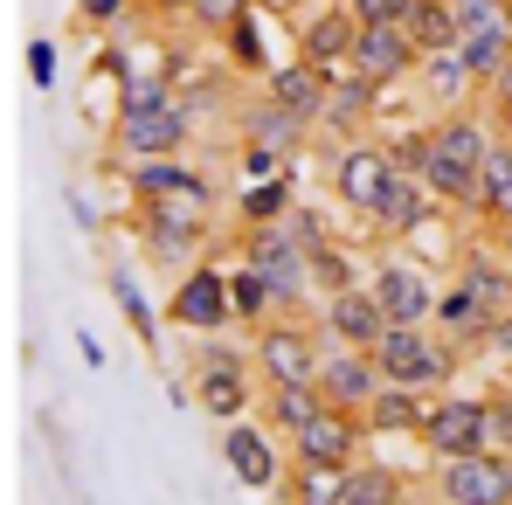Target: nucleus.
<instances>
[{
  "label": "nucleus",
  "mask_w": 512,
  "mask_h": 505,
  "mask_svg": "<svg viewBox=\"0 0 512 505\" xmlns=\"http://www.w3.org/2000/svg\"><path fill=\"white\" fill-rule=\"evenodd\" d=\"M485 346H492V353H499V360L512 367V305L499 312V319H492V333H485Z\"/></svg>",
  "instance_id": "obj_30"
},
{
  "label": "nucleus",
  "mask_w": 512,
  "mask_h": 505,
  "mask_svg": "<svg viewBox=\"0 0 512 505\" xmlns=\"http://www.w3.org/2000/svg\"><path fill=\"white\" fill-rule=\"evenodd\" d=\"M492 139H499V118H492L485 97H478V104H457V111H436V132H429V153H423L416 173H423V187L443 208H464V215H471V201H478V167H485Z\"/></svg>",
  "instance_id": "obj_1"
},
{
  "label": "nucleus",
  "mask_w": 512,
  "mask_h": 505,
  "mask_svg": "<svg viewBox=\"0 0 512 505\" xmlns=\"http://www.w3.org/2000/svg\"><path fill=\"white\" fill-rule=\"evenodd\" d=\"M402 160H395V146L374 132V139H346L340 153H333V201H340L346 215H360V222H374V208L395 194V180H402Z\"/></svg>",
  "instance_id": "obj_6"
},
{
  "label": "nucleus",
  "mask_w": 512,
  "mask_h": 505,
  "mask_svg": "<svg viewBox=\"0 0 512 505\" xmlns=\"http://www.w3.org/2000/svg\"><path fill=\"white\" fill-rule=\"evenodd\" d=\"M471 215L492 222V229L512 222V132L506 125H499V139H492V153H485V167H478V201H471Z\"/></svg>",
  "instance_id": "obj_18"
},
{
  "label": "nucleus",
  "mask_w": 512,
  "mask_h": 505,
  "mask_svg": "<svg viewBox=\"0 0 512 505\" xmlns=\"http://www.w3.org/2000/svg\"><path fill=\"white\" fill-rule=\"evenodd\" d=\"M416 63H423V42L409 35V21H360L353 70L367 84H402V77H416Z\"/></svg>",
  "instance_id": "obj_14"
},
{
  "label": "nucleus",
  "mask_w": 512,
  "mask_h": 505,
  "mask_svg": "<svg viewBox=\"0 0 512 505\" xmlns=\"http://www.w3.org/2000/svg\"><path fill=\"white\" fill-rule=\"evenodd\" d=\"M506 457H512V443H506Z\"/></svg>",
  "instance_id": "obj_34"
},
{
  "label": "nucleus",
  "mask_w": 512,
  "mask_h": 505,
  "mask_svg": "<svg viewBox=\"0 0 512 505\" xmlns=\"http://www.w3.org/2000/svg\"><path fill=\"white\" fill-rule=\"evenodd\" d=\"M194 402H201L215 422L250 416V402H256V360H250V353H236L222 333H201V346H194Z\"/></svg>",
  "instance_id": "obj_7"
},
{
  "label": "nucleus",
  "mask_w": 512,
  "mask_h": 505,
  "mask_svg": "<svg viewBox=\"0 0 512 505\" xmlns=\"http://www.w3.org/2000/svg\"><path fill=\"white\" fill-rule=\"evenodd\" d=\"M499 250H506V263H512V222H506V229H499Z\"/></svg>",
  "instance_id": "obj_32"
},
{
  "label": "nucleus",
  "mask_w": 512,
  "mask_h": 505,
  "mask_svg": "<svg viewBox=\"0 0 512 505\" xmlns=\"http://www.w3.org/2000/svg\"><path fill=\"white\" fill-rule=\"evenodd\" d=\"M319 409H326V395H319V388H298V381H263V422H270L284 443H291L305 422L319 416Z\"/></svg>",
  "instance_id": "obj_22"
},
{
  "label": "nucleus",
  "mask_w": 512,
  "mask_h": 505,
  "mask_svg": "<svg viewBox=\"0 0 512 505\" xmlns=\"http://www.w3.org/2000/svg\"><path fill=\"white\" fill-rule=\"evenodd\" d=\"M305 132H312V125H305V118H291V111H284V104H270V97H256L250 111H243V139L270 146V153H284V160L305 146Z\"/></svg>",
  "instance_id": "obj_23"
},
{
  "label": "nucleus",
  "mask_w": 512,
  "mask_h": 505,
  "mask_svg": "<svg viewBox=\"0 0 512 505\" xmlns=\"http://www.w3.org/2000/svg\"><path fill=\"white\" fill-rule=\"evenodd\" d=\"M423 443L429 457H464V450H492L499 443V416H492V395H471V388H436L423 416Z\"/></svg>",
  "instance_id": "obj_5"
},
{
  "label": "nucleus",
  "mask_w": 512,
  "mask_h": 505,
  "mask_svg": "<svg viewBox=\"0 0 512 505\" xmlns=\"http://www.w3.org/2000/svg\"><path fill=\"white\" fill-rule=\"evenodd\" d=\"M139 14H153V21H187L194 0H139Z\"/></svg>",
  "instance_id": "obj_31"
},
{
  "label": "nucleus",
  "mask_w": 512,
  "mask_h": 505,
  "mask_svg": "<svg viewBox=\"0 0 512 505\" xmlns=\"http://www.w3.org/2000/svg\"><path fill=\"white\" fill-rule=\"evenodd\" d=\"M291 457H298V464H360V457H367V416L326 402L319 416L291 436Z\"/></svg>",
  "instance_id": "obj_15"
},
{
  "label": "nucleus",
  "mask_w": 512,
  "mask_h": 505,
  "mask_svg": "<svg viewBox=\"0 0 512 505\" xmlns=\"http://www.w3.org/2000/svg\"><path fill=\"white\" fill-rule=\"evenodd\" d=\"M319 333H326V326H312L305 312H270V319L250 333L256 374H263V381H298V388H319V360H326Z\"/></svg>",
  "instance_id": "obj_4"
},
{
  "label": "nucleus",
  "mask_w": 512,
  "mask_h": 505,
  "mask_svg": "<svg viewBox=\"0 0 512 505\" xmlns=\"http://www.w3.org/2000/svg\"><path fill=\"white\" fill-rule=\"evenodd\" d=\"M167 326L180 333H229L236 326V291H229V270H215V263H187L180 270V284H173L167 298Z\"/></svg>",
  "instance_id": "obj_10"
},
{
  "label": "nucleus",
  "mask_w": 512,
  "mask_h": 505,
  "mask_svg": "<svg viewBox=\"0 0 512 505\" xmlns=\"http://www.w3.org/2000/svg\"><path fill=\"white\" fill-rule=\"evenodd\" d=\"M457 49H464V63L478 70V84H492V70L506 63V49H512V21H492V28H464V35H457Z\"/></svg>",
  "instance_id": "obj_26"
},
{
  "label": "nucleus",
  "mask_w": 512,
  "mask_h": 505,
  "mask_svg": "<svg viewBox=\"0 0 512 505\" xmlns=\"http://www.w3.org/2000/svg\"><path fill=\"white\" fill-rule=\"evenodd\" d=\"M429 492L443 505H512V457L492 450H464V457H436Z\"/></svg>",
  "instance_id": "obj_9"
},
{
  "label": "nucleus",
  "mask_w": 512,
  "mask_h": 505,
  "mask_svg": "<svg viewBox=\"0 0 512 505\" xmlns=\"http://www.w3.org/2000/svg\"><path fill=\"white\" fill-rule=\"evenodd\" d=\"M250 7H256V0H194V14H187V21H194V28H208V35H229V28H243V21H250Z\"/></svg>",
  "instance_id": "obj_27"
},
{
  "label": "nucleus",
  "mask_w": 512,
  "mask_h": 505,
  "mask_svg": "<svg viewBox=\"0 0 512 505\" xmlns=\"http://www.w3.org/2000/svg\"><path fill=\"white\" fill-rule=\"evenodd\" d=\"M77 14H84L90 28H118V21L139 14V0H77Z\"/></svg>",
  "instance_id": "obj_28"
},
{
  "label": "nucleus",
  "mask_w": 512,
  "mask_h": 505,
  "mask_svg": "<svg viewBox=\"0 0 512 505\" xmlns=\"http://www.w3.org/2000/svg\"><path fill=\"white\" fill-rule=\"evenodd\" d=\"M353 35H360V21H353V7H346V0H319V7H312V14H298V28H291L298 56H305V63H319L326 77H346V70H353Z\"/></svg>",
  "instance_id": "obj_13"
},
{
  "label": "nucleus",
  "mask_w": 512,
  "mask_h": 505,
  "mask_svg": "<svg viewBox=\"0 0 512 505\" xmlns=\"http://www.w3.org/2000/svg\"><path fill=\"white\" fill-rule=\"evenodd\" d=\"M436 505H443V499H436Z\"/></svg>",
  "instance_id": "obj_35"
},
{
  "label": "nucleus",
  "mask_w": 512,
  "mask_h": 505,
  "mask_svg": "<svg viewBox=\"0 0 512 505\" xmlns=\"http://www.w3.org/2000/svg\"><path fill=\"white\" fill-rule=\"evenodd\" d=\"M236 256H250L256 270L277 284L284 312H305V284L319 277V256H312V243L291 222H250V229H236Z\"/></svg>",
  "instance_id": "obj_3"
},
{
  "label": "nucleus",
  "mask_w": 512,
  "mask_h": 505,
  "mask_svg": "<svg viewBox=\"0 0 512 505\" xmlns=\"http://www.w3.org/2000/svg\"><path fill=\"white\" fill-rule=\"evenodd\" d=\"M346 471H353V464H298V457H291L277 499L284 505H346Z\"/></svg>",
  "instance_id": "obj_21"
},
{
  "label": "nucleus",
  "mask_w": 512,
  "mask_h": 505,
  "mask_svg": "<svg viewBox=\"0 0 512 505\" xmlns=\"http://www.w3.org/2000/svg\"><path fill=\"white\" fill-rule=\"evenodd\" d=\"M346 505H409V478L388 457H360L346 471Z\"/></svg>",
  "instance_id": "obj_24"
},
{
  "label": "nucleus",
  "mask_w": 512,
  "mask_h": 505,
  "mask_svg": "<svg viewBox=\"0 0 512 505\" xmlns=\"http://www.w3.org/2000/svg\"><path fill=\"white\" fill-rule=\"evenodd\" d=\"M416 90L429 97V111H457V104H478V97H485L478 70L464 63V49H457V42L423 49V63H416Z\"/></svg>",
  "instance_id": "obj_17"
},
{
  "label": "nucleus",
  "mask_w": 512,
  "mask_h": 505,
  "mask_svg": "<svg viewBox=\"0 0 512 505\" xmlns=\"http://www.w3.org/2000/svg\"><path fill=\"white\" fill-rule=\"evenodd\" d=\"M319 326H326L333 346H367V353H374L381 333H388L395 319H388V305L374 298V284H367V277H353V284H333V291H326Z\"/></svg>",
  "instance_id": "obj_12"
},
{
  "label": "nucleus",
  "mask_w": 512,
  "mask_h": 505,
  "mask_svg": "<svg viewBox=\"0 0 512 505\" xmlns=\"http://www.w3.org/2000/svg\"><path fill=\"white\" fill-rule=\"evenodd\" d=\"M374 360H381V381H402V388H423V395L450 388L464 374V346L443 326H388Z\"/></svg>",
  "instance_id": "obj_2"
},
{
  "label": "nucleus",
  "mask_w": 512,
  "mask_h": 505,
  "mask_svg": "<svg viewBox=\"0 0 512 505\" xmlns=\"http://www.w3.org/2000/svg\"><path fill=\"white\" fill-rule=\"evenodd\" d=\"M367 284H374V298L388 305L395 326H436V298H443V270H436V263L395 250V256H381V263L367 270Z\"/></svg>",
  "instance_id": "obj_8"
},
{
  "label": "nucleus",
  "mask_w": 512,
  "mask_h": 505,
  "mask_svg": "<svg viewBox=\"0 0 512 505\" xmlns=\"http://www.w3.org/2000/svg\"><path fill=\"white\" fill-rule=\"evenodd\" d=\"M229 291H236V326H250V333L263 326V319H270V312H284L277 284L256 270L250 256H236V263H229Z\"/></svg>",
  "instance_id": "obj_25"
},
{
  "label": "nucleus",
  "mask_w": 512,
  "mask_h": 505,
  "mask_svg": "<svg viewBox=\"0 0 512 505\" xmlns=\"http://www.w3.org/2000/svg\"><path fill=\"white\" fill-rule=\"evenodd\" d=\"M222 457H229V471H236L250 492H277V485H284V471H291V443H284L263 416H236V422H229Z\"/></svg>",
  "instance_id": "obj_11"
},
{
  "label": "nucleus",
  "mask_w": 512,
  "mask_h": 505,
  "mask_svg": "<svg viewBox=\"0 0 512 505\" xmlns=\"http://www.w3.org/2000/svg\"><path fill=\"white\" fill-rule=\"evenodd\" d=\"M485 104H492V118H512V49H506V63L492 70V84H485Z\"/></svg>",
  "instance_id": "obj_29"
},
{
  "label": "nucleus",
  "mask_w": 512,
  "mask_h": 505,
  "mask_svg": "<svg viewBox=\"0 0 512 505\" xmlns=\"http://www.w3.org/2000/svg\"><path fill=\"white\" fill-rule=\"evenodd\" d=\"M381 388H388V381H381V360H374L367 346H333V339H326V360H319V395H326L333 409L367 416V402H374Z\"/></svg>",
  "instance_id": "obj_16"
},
{
  "label": "nucleus",
  "mask_w": 512,
  "mask_h": 505,
  "mask_svg": "<svg viewBox=\"0 0 512 505\" xmlns=\"http://www.w3.org/2000/svg\"><path fill=\"white\" fill-rule=\"evenodd\" d=\"M270 7H319V0H270Z\"/></svg>",
  "instance_id": "obj_33"
},
{
  "label": "nucleus",
  "mask_w": 512,
  "mask_h": 505,
  "mask_svg": "<svg viewBox=\"0 0 512 505\" xmlns=\"http://www.w3.org/2000/svg\"><path fill=\"white\" fill-rule=\"evenodd\" d=\"M423 416H429V395H423V388L388 381V388L367 402V436H423Z\"/></svg>",
  "instance_id": "obj_20"
},
{
  "label": "nucleus",
  "mask_w": 512,
  "mask_h": 505,
  "mask_svg": "<svg viewBox=\"0 0 512 505\" xmlns=\"http://www.w3.org/2000/svg\"><path fill=\"white\" fill-rule=\"evenodd\" d=\"M236 229H250V222H284L291 208H298V187H291V173H250V180H236Z\"/></svg>",
  "instance_id": "obj_19"
}]
</instances>
